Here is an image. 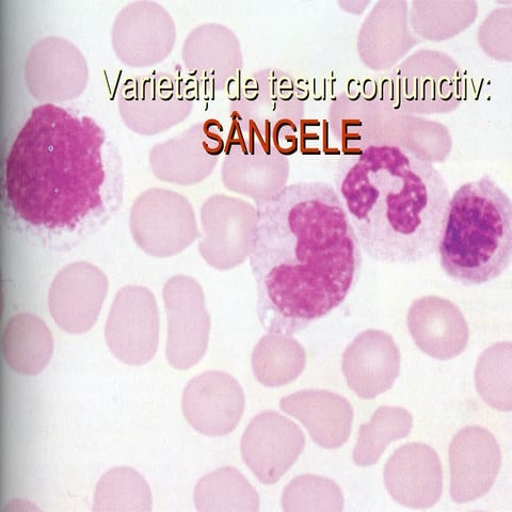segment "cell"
Returning a JSON list of instances; mask_svg holds the SVG:
<instances>
[{"label":"cell","mask_w":512,"mask_h":512,"mask_svg":"<svg viewBox=\"0 0 512 512\" xmlns=\"http://www.w3.org/2000/svg\"><path fill=\"white\" fill-rule=\"evenodd\" d=\"M249 259L262 327L294 335L341 306L362 248L335 187L300 182L256 202Z\"/></svg>","instance_id":"6da1fadb"},{"label":"cell","mask_w":512,"mask_h":512,"mask_svg":"<svg viewBox=\"0 0 512 512\" xmlns=\"http://www.w3.org/2000/svg\"><path fill=\"white\" fill-rule=\"evenodd\" d=\"M335 179L371 259L414 264L438 251L452 195L430 160L397 144L367 143L344 154Z\"/></svg>","instance_id":"7a4b0ae2"},{"label":"cell","mask_w":512,"mask_h":512,"mask_svg":"<svg viewBox=\"0 0 512 512\" xmlns=\"http://www.w3.org/2000/svg\"><path fill=\"white\" fill-rule=\"evenodd\" d=\"M107 137L102 126L58 105L41 104L16 136L6 164V194L28 226L72 231L106 200Z\"/></svg>","instance_id":"3957f363"},{"label":"cell","mask_w":512,"mask_h":512,"mask_svg":"<svg viewBox=\"0 0 512 512\" xmlns=\"http://www.w3.org/2000/svg\"><path fill=\"white\" fill-rule=\"evenodd\" d=\"M445 274L466 286L498 279L512 260V203L489 175L451 197L438 248Z\"/></svg>","instance_id":"277c9868"},{"label":"cell","mask_w":512,"mask_h":512,"mask_svg":"<svg viewBox=\"0 0 512 512\" xmlns=\"http://www.w3.org/2000/svg\"><path fill=\"white\" fill-rule=\"evenodd\" d=\"M196 94L186 77L178 74L158 71L134 76L119 91V116L138 135L162 134L190 116Z\"/></svg>","instance_id":"5b68a950"},{"label":"cell","mask_w":512,"mask_h":512,"mask_svg":"<svg viewBox=\"0 0 512 512\" xmlns=\"http://www.w3.org/2000/svg\"><path fill=\"white\" fill-rule=\"evenodd\" d=\"M130 230L137 246L153 258L178 255L201 237L194 207L179 192L151 188L135 200Z\"/></svg>","instance_id":"8992f818"},{"label":"cell","mask_w":512,"mask_h":512,"mask_svg":"<svg viewBox=\"0 0 512 512\" xmlns=\"http://www.w3.org/2000/svg\"><path fill=\"white\" fill-rule=\"evenodd\" d=\"M168 320L166 358L175 370L187 371L204 358L211 316L200 283L188 276L170 278L163 291Z\"/></svg>","instance_id":"52a82bcc"},{"label":"cell","mask_w":512,"mask_h":512,"mask_svg":"<svg viewBox=\"0 0 512 512\" xmlns=\"http://www.w3.org/2000/svg\"><path fill=\"white\" fill-rule=\"evenodd\" d=\"M24 76L32 98L57 105L79 98L88 87L90 72L85 55L73 42L50 36L30 48Z\"/></svg>","instance_id":"ba28073f"},{"label":"cell","mask_w":512,"mask_h":512,"mask_svg":"<svg viewBox=\"0 0 512 512\" xmlns=\"http://www.w3.org/2000/svg\"><path fill=\"white\" fill-rule=\"evenodd\" d=\"M159 329L158 306L149 288L123 287L112 303L105 327L111 354L127 365L149 363L158 349Z\"/></svg>","instance_id":"9c48e42d"},{"label":"cell","mask_w":512,"mask_h":512,"mask_svg":"<svg viewBox=\"0 0 512 512\" xmlns=\"http://www.w3.org/2000/svg\"><path fill=\"white\" fill-rule=\"evenodd\" d=\"M226 143L218 121L199 122L182 134L155 144L149 155L151 170L166 183L197 185L213 173Z\"/></svg>","instance_id":"30bf717a"},{"label":"cell","mask_w":512,"mask_h":512,"mask_svg":"<svg viewBox=\"0 0 512 512\" xmlns=\"http://www.w3.org/2000/svg\"><path fill=\"white\" fill-rule=\"evenodd\" d=\"M176 27L171 14L158 3L134 2L123 7L111 28V46L130 68H150L173 51Z\"/></svg>","instance_id":"8fae6325"},{"label":"cell","mask_w":512,"mask_h":512,"mask_svg":"<svg viewBox=\"0 0 512 512\" xmlns=\"http://www.w3.org/2000/svg\"><path fill=\"white\" fill-rule=\"evenodd\" d=\"M256 223V207L245 200L215 195L201 208L203 237L199 251L211 267L226 271L247 261Z\"/></svg>","instance_id":"7c38bea8"},{"label":"cell","mask_w":512,"mask_h":512,"mask_svg":"<svg viewBox=\"0 0 512 512\" xmlns=\"http://www.w3.org/2000/svg\"><path fill=\"white\" fill-rule=\"evenodd\" d=\"M282 154L272 152L268 138L231 125L224 149L221 178L224 186L255 202L284 186L286 166Z\"/></svg>","instance_id":"4fadbf2b"},{"label":"cell","mask_w":512,"mask_h":512,"mask_svg":"<svg viewBox=\"0 0 512 512\" xmlns=\"http://www.w3.org/2000/svg\"><path fill=\"white\" fill-rule=\"evenodd\" d=\"M108 288L99 267L84 261L72 263L55 277L48 292V309L64 332L85 334L98 322Z\"/></svg>","instance_id":"5bb4252c"},{"label":"cell","mask_w":512,"mask_h":512,"mask_svg":"<svg viewBox=\"0 0 512 512\" xmlns=\"http://www.w3.org/2000/svg\"><path fill=\"white\" fill-rule=\"evenodd\" d=\"M306 446L300 427L274 411L256 415L244 432L242 455L264 485H274L290 470Z\"/></svg>","instance_id":"9a60e30c"},{"label":"cell","mask_w":512,"mask_h":512,"mask_svg":"<svg viewBox=\"0 0 512 512\" xmlns=\"http://www.w3.org/2000/svg\"><path fill=\"white\" fill-rule=\"evenodd\" d=\"M182 409L190 426L207 437L231 434L243 418L245 393L230 374L210 371L191 379Z\"/></svg>","instance_id":"2e32d148"},{"label":"cell","mask_w":512,"mask_h":512,"mask_svg":"<svg viewBox=\"0 0 512 512\" xmlns=\"http://www.w3.org/2000/svg\"><path fill=\"white\" fill-rule=\"evenodd\" d=\"M182 59L192 88L217 92L226 88L243 67L242 47L234 32L220 24L196 27L186 37Z\"/></svg>","instance_id":"e0dca14e"},{"label":"cell","mask_w":512,"mask_h":512,"mask_svg":"<svg viewBox=\"0 0 512 512\" xmlns=\"http://www.w3.org/2000/svg\"><path fill=\"white\" fill-rule=\"evenodd\" d=\"M452 500L466 504L483 498L502 466L501 448L491 432L469 426L457 432L450 445Z\"/></svg>","instance_id":"ac0fdd59"},{"label":"cell","mask_w":512,"mask_h":512,"mask_svg":"<svg viewBox=\"0 0 512 512\" xmlns=\"http://www.w3.org/2000/svg\"><path fill=\"white\" fill-rule=\"evenodd\" d=\"M383 478L392 499L404 507L427 509L441 499V460L434 448L424 443L397 448L384 467Z\"/></svg>","instance_id":"d6986e66"},{"label":"cell","mask_w":512,"mask_h":512,"mask_svg":"<svg viewBox=\"0 0 512 512\" xmlns=\"http://www.w3.org/2000/svg\"><path fill=\"white\" fill-rule=\"evenodd\" d=\"M407 326L415 345L432 359H455L469 344L466 318L455 303L442 297L416 299L408 311Z\"/></svg>","instance_id":"ffe728a7"},{"label":"cell","mask_w":512,"mask_h":512,"mask_svg":"<svg viewBox=\"0 0 512 512\" xmlns=\"http://www.w3.org/2000/svg\"><path fill=\"white\" fill-rule=\"evenodd\" d=\"M400 356L392 336L366 330L346 348L342 370L348 387L363 399H373L393 388L400 372Z\"/></svg>","instance_id":"44dd1931"},{"label":"cell","mask_w":512,"mask_h":512,"mask_svg":"<svg viewBox=\"0 0 512 512\" xmlns=\"http://www.w3.org/2000/svg\"><path fill=\"white\" fill-rule=\"evenodd\" d=\"M280 408L301 422L313 441L326 450H336L349 439L354 410L339 394L304 390L282 398Z\"/></svg>","instance_id":"7402d4cb"},{"label":"cell","mask_w":512,"mask_h":512,"mask_svg":"<svg viewBox=\"0 0 512 512\" xmlns=\"http://www.w3.org/2000/svg\"><path fill=\"white\" fill-rule=\"evenodd\" d=\"M4 357L13 372L36 376L50 364L54 354V338L43 320L29 313L8 320L3 336Z\"/></svg>","instance_id":"603a6c76"},{"label":"cell","mask_w":512,"mask_h":512,"mask_svg":"<svg viewBox=\"0 0 512 512\" xmlns=\"http://www.w3.org/2000/svg\"><path fill=\"white\" fill-rule=\"evenodd\" d=\"M306 363V350L293 335L282 333L267 332L251 356L254 377L267 388H280L295 381Z\"/></svg>","instance_id":"cb8c5ba5"},{"label":"cell","mask_w":512,"mask_h":512,"mask_svg":"<svg viewBox=\"0 0 512 512\" xmlns=\"http://www.w3.org/2000/svg\"><path fill=\"white\" fill-rule=\"evenodd\" d=\"M200 512H258L260 496L243 473L232 467L203 476L194 492Z\"/></svg>","instance_id":"d4e9b609"},{"label":"cell","mask_w":512,"mask_h":512,"mask_svg":"<svg viewBox=\"0 0 512 512\" xmlns=\"http://www.w3.org/2000/svg\"><path fill=\"white\" fill-rule=\"evenodd\" d=\"M152 491L146 480L132 468L120 467L106 472L93 499L96 512H151Z\"/></svg>","instance_id":"484cf974"},{"label":"cell","mask_w":512,"mask_h":512,"mask_svg":"<svg viewBox=\"0 0 512 512\" xmlns=\"http://www.w3.org/2000/svg\"><path fill=\"white\" fill-rule=\"evenodd\" d=\"M412 426V415L405 408H378L371 421L361 426L352 459L358 467L374 466L391 442L409 436Z\"/></svg>","instance_id":"4316f807"},{"label":"cell","mask_w":512,"mask_h":512,"mask_svg":"<svg viewBox=\"0 0 512 512\" xmlns=\"http://www.w3.org/2000/svg\"><path fill=\"white\" fill-rule=\"evenodd\" d=\"M511 344H496L480 357L475 370V384L480 397L491 408L512 410Z\"/></svg>","instance_id":"83f0119b"},{"label":"cell","mask_w":512,"mask_h":512,"mask_svg":"<svg viewBox=\"0 0 512 512\" xmlns=\"http://www.w3.org/2000/svg\"><path fill=\"white\" fill-rule=\"evenodd\" d=\"M344 505V495L338 484L313 474L294 478L286 486L281 500L285 512H342Z\"/></svg>","instance_id":"f1b7e54d"}]
</instances>
